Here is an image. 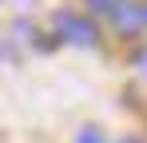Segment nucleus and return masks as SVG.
Masks as SVG:
<instances>
[{"label": "nucleus", "mask_w": 147, "mask_h": 143, "mask_svg": "<svg viewBox=\"0 0 147 143\" xmlns=\"http://www.w3.org/2000/svg\"><path fill=\"white\" fill-rule=\"evenodd\" d=\"M56 28L64 32L68 44H84V48L96 44V28H92L88 20H80V16H72V12H60V16H56Z\"/></svg>", "instance_id": "obj_1"}, {"label": "nucleus", "mask_w": 147, "mask_h": 143, "mask_svg": "<svg viewBox=\"0 0 147 143\" xmlns=\"http://www.w3.org/2000/svg\"><path fill=\"white\" fill-rule=\"evenodd\" d=\"M143 20H147V8H143Z\"/></svg>", "instance_id": "obj_5"}, {"label": "nucleus", "mask_w": 147, "mask_h": 143, "mask_svg": "<svg viewBox=\"0 0 147 143\" xmlns=\"http://www.w3.org/2000/svg\"><path fill=\"white\" fill-rule=\"evenodd\" d=\"M92 8H99V12H111V8H115V0H92Z\"/></svg>", "instance_id": "obj_3"}, {"label": "nucleus", "mask_w": 147, "mask_h": 143, "mask_svg": "<svg viewBox=\"0 0 147 143\" xmlns=\"http://www.w3.org/2000/svg\"><path fill=\"white\" fill-rule=\"evenodd\" d=\"M127 143H135V139H127Z\"/></svg>", "instance_id": "obj_6"}, {"label": "nucleus", "mask_w": 147, "mask_h": 143, "mask_svg": "<svg viewBox=\"0 0 147 143\" xmlns=\"http://www.w3.org/2000/svg\"><path fill=\"white\" fill-rule=\"evenodd\" d=\"M76 143H103V135H99L96 127H84V131H80V139Z\"/></svg>", "instance_id": "obj_2"}, {"label": "nucleus", "mask_w": 147, "mask_h": 143, "mask_svg": "<svg viewBox=\"0 0 147 143\" xmlns=\"http://www.w3.org/2000/svg\"><path fill=\"white\" fill-rule=\"evenodd\" d=\"M139 68H143V72H147V52H143V56H139Z\"/></svg>", "instance_id": "obj_4"}]
</instances>
